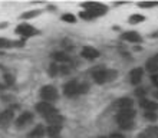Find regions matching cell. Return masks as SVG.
<instances>
[{
    "instance_id": "obj_1",
    "label": "cell",
    "mask_w": 158,
    "mask_h": 138,
    "mask_svg": "<svg viewBox=\"0 0 158 138\" xmlns=\"http://www.w3.org/2000/svg\"><path fill=\"white\" fill-rule=\"evenodd\" d=\"M118 78V71L115 69H109V68L98 66L96 69L92 71V79L95 81V84L104 85L108 82H112Z\"/></svg>"
},
{
    "instance_id": "obj_2",
    "label": "cell",
    "mask_w": 158,
    "mask_h": 138,
    "mask_svg": "<svg viewBox=\"0 0 158 138\" xmlns=\"http://www.w3.org/2000/svg\"><path fill=\"white\" fill-rule=\"evenodd\" d=\"M135 115H137V112L132 108L122 109V111H118V114L115 115V121L118 122L121 130L129 131L134 128V118H135Z\"/></svg>"
},
{
    "instance_id": "obj_3",
    "label": "cell",
    "mask_w": 158,
    "mask_h": 138,
    "mask_svg": "<svg viewBox=\"0 0 158 138\" xmlns=\"http://www.w3.org/2000/svg\"><path fill=\"white\" fill-rule=\"evenodd\" d=\"M82 7L85 9L94 19L108 13V6H105V4H102V3H98V2H86V3H82Z\"/></svg>"
},
{
    "instance_id": "obj_4",
    "label": "cell",
    "mask_w": 158,
    "mask_h": 138,
    "mask_svg": "<svg viewBox=\"0 0 158 138\" xmlns=\"http://www.w3.org/2000/svg\"><path fill=\"white\" fill-rule=\"evenodd\" d=\"M39 95H40V98H42L43 102H49V104L55 102V101L59 98L58 89L55 88L53 85H45V86H42Z\"/></svg>"
},
{
    "instance_id": "obj_5",
    "label": "cell",
    "mask_w": 158,
    "mask_h": 138,
    "mask_svg": "<svg viewBox=\"0 0 158 138\" xmlns=\"http://www.w3.org/2000/svg\"><path fill=\"white\" fill-rule=\"evenodd\" d=\"M16 33L19 36H22L23 39H27V38H32V36H39L40 35V30L33 27L32 25L29 23H20V25L16 27Z\"/></svg>"
},
{
    "instance_id": "obj_6",
    "label": "cell",
    "mask_w": 158,
    "mask_h": 138,
    "mask_svg": "<svg viewBox=\"0 0 158 138\" xmlns=\"http://www.w3.org/2000/svg\"><path fill=\"white\" fill-rule=\"evenodd\" d=\"M36 111H38L39 114H40L43 118L46 117H50V115H53V114H58L59 111L56 108H55L52 104H49V102H39V104H36Z\"/></svg>"
},
{
    "instance_id": "obj_7",
    "label": "cell",
    "mask_w": 158,
    "mask_h": 138,
    "mask_svg": "<svg viewBox=\"0 0 158 138\" xmlns=\"http://www.w3.org/2000/svg\"><path fill=\"white\" fill-rule=\"evenodd\" d=\"M33 119H35L33 114L29 112V111H25V112H22L20 115H19V118L15 121V125H16L17 130H22V128L27 127L29 124H32V122H33Z\"/></svg>"
},
{
    "instance_id": "obj_8",
    "label": "cell",
    "mask_w": 158,
    "mask_h": 138,
    "mask_svg": "<svg viewBox=\"0 0 158 138\" xmlns=\"http://www.w3.org/2000/svg\"><path fill=\"white\" fill-rule=\"evenodd\" d=\"M78 86H79V82L76 79H71L68 82H65L63 84V95L69 96V98L78 95Z\"/></svg>"
},
{
    "instance_id": "obj_9",
    "label": "cell",
    "mask_w": 158,
    "mask_h": 138,
    "mask_svg": "<svg viewBox=\"0 0 158 138\" xmlns=\"http://www.w3.org/2000/svg\"><path fill=\"white\" fill-rule=\"evenodd\" d=\"M121 39L129 43H142V40H144L141 35L138 32H134V30H128V32L121 33Z\"/></svg>"
},
{
    "instance_id": "obj_10",
    "label": "cell",
    "mask_w": 158,
    "mask_h": 138,
    "mask_svg": "<svg viewBox=\"0 0 158 138\" xmlns=\"http://www.w3.org/2000/svg\"><path fill=\"white\" fill-rule=\"evenodd\" d=\"M81 56L88 59V61H94V59L99 58L101 53H99V50L92 48V46H83L82 50H81Z\"/></svg>"
},
{
    "instance_id": "obj_11",
    "label": "cell",
    "mask_w": 158,
    "mask_h": 138,
    "mask_svg": "<svg viewBox=\"0 0 158 138\" xmlns=\"http://www.w3.org/2000/svg\"><path fill=\"white\" fill-rule=\"evenodd\" d=\"M13 119H15V112L12 109H6V111L0 114V127L2 128H7L13 122Z\"/></svg>"
},
{
    "instance_id": "obj_12",
    "label": "cell",
    "mask_w": 158,
    "mask_h": 138,
    "mask_svg": "<svg viewBox=\"0 0 158 138\" xmlns=\"http://www.w3.org/2000/svg\"><path fill=\"white\" fill-rule=\"evenodd\" d=\"M25 40H12V39L0 38V49H9V48H23Z\"/></svg>"
},
{
    "instance_id": "obj_13",
    "label": "cell",
    "mask_w": 158,
    "mask_h": 138,
    "mask_svg": "<svg viewBox=\"0 0 158 138\" xmlns=\"http://www.w3.org/2000/svg\"><path fill=\"white\" fill-rule=\"evenodd\" d=\"M134 105V101L131 99V98H128V96H125V98H119V99H117L115 102H114V108H117L118 111H122V109H129L132 108Z\"/></svg>"
},
{
    "instance_id": "obj_14",
    "label": "cell",
    "mask_w": 158,
    "mask_h": 138,
    "mask_svg": "<svg viewBox=\"0 0 158 138\" xmlns=\"http://www.w3.org/2000/svg\"><path fill=\"white\" fill-rule=\"evenodd\" d=\"M142 76H144V69L142 68H135L129 72V81L132 85H138L142 81Z\"/></svg>"
},
{
    "instance_id": "obj_15",
    "label": "cell",
    "mask_w": 158,
    "mask_h": 138,
    "mask_svg": "<svg viewBox=\"0 0 158 138\" xmlns=\"http://www.w3.org/2000/svg\"><path fill=\"white\" fill-rule=\"evenodd\" d=\"M145 69L150 72V73H157L158 72V53L152 55L150 59H147Z\"/></svg>"
},
{
    "instance_id": "obj_16",
    "label": "cell",
    "mask_w": 158,
    "mask_h": 138,
    "mask_svg": "<svg viewBox=\"0 0 158 138\" xmlns=\"http://www.w3.org/2000/svg\"><path fill=\"white\" fill-rule=\"evenodd\" d=\"M45 134H46L45 125H43V124H38V125L27 134V138H42V137H45Z\"/></svg>"
},
{
    "instance_id": "obj_17",
    "label": "cell",
    "mask_w": 158,
    "mask_h": 138,
    "mask_svg": "<svg viewBox=\"0 0 158 138\" xmlns=\"http://www.w3.org/2000/svg\"><path fill=\"white\" fill-rule=\"evenodd\" d=\"M139 107H142L145 111H152V112H155L158 109V102L142 98V99H139Z\"/></svg>"
},
{
    "instance_id": "obj_18",
    "label": "cell",
    "mask_w": 158,
    "mask_h": 138,
    "mask_svg": "<svg viewBox=\"0 0 158 138\" xmlns=\"http://www.w3.org/2000/svg\"><path fill=\"white\" fill-rule=\"evenodd\" d=\"M45 121L49 124V125H62L63 121H65V118L60 115V114H53V115H50V117H46Z\"/></svg>"
},
{
    "instance_id": "obj_19",
    "label": "cell",
    "mask_w": 158,
    "mask_h": 138,
    "mask_svg": "<svg viewBox=\"0 0 158 138\" xmlns=\"http://www.w3.org/2000/svg\"><path fill=\"white\" fill-rule=\"evenodd\" d=\"M62 131V125H49L46 128V134L52 137H59V132Z\"/></svg>"
},
{
    "instance_id": "obj_20",
    "label": "cell",
    "mask_w": 158,
    "mask_h": 138,
    "mask_svg": "<svg viewBox=\"0 0 158 138\" xmlns=\"http://www.w3.org/2000/svg\"><path fill=\"white\" fill-rule=\"evenodd\" d=\"M52 59H53V62H69V56L66 53H63V52H55L52 53Z\"/></svg>"
},
{
    "instance_id": "obj_21",
    "label": "cell",
    "mask_w": 158,
    "mask_h": 138,
    "mask_svg": "<svg viewBox=\"0 0 158 138\" xmlns=\"http://www.w3.org/2000/svg\"><path fill=\"white\" fill-rule=\"evenodd\" d=\"M144 20H145V16H144V15H138V13L131 15L129 19H128V22L131 23V25H138V23H142Z\"/></svg>"
},
{
    "instance_id": "obj_22",
    "label": "cell",
    "mask_w": 158,
    "mask_h": 138,
    "mask_svg": "<svg viewBox=\"0 0 158 138\" xmlns=\"http://www.w3.org/2000/svg\"><path fill=\"white\" fill-rule=\"evenodd\" d=\"M48 73H49L52 78L58 75V73H59V66H58V63H56V62H52V63H50V65H49V69H48Z\"/></svg>"
},
{
    "instance_id": "obj_23",
    "label": "cell",
    "mask_w": 158,
    "mask_h": 138,
    "mask_svg": "<svg viewBox=\"0 0 158 138\" xmlns=\"http://www.w3.org/2000/svg\"><path fill=\"white\" fill-rule=\"evenodd\" d=\"M144 118H145L147 121H150V122H155L158 119V114L152 112V111H145V114H144Z\"/></svg>"
},
{
    "instance_id": "obj_24",
    "label": "cell",
    "mask_w": 158,
    "mask_h": 138,
    "mask_svg": "<svg viewBox=\"0 0 158 138\" xmlns=\"http://www.w3.org/2000/svg\"><path fill=\"white\" fill-rule=\"evenodd\" d=\"M40 15V10H30V12H26V13H23L20 16V19H32V17H36V16H39Z\"/></svg>"
},
{
    "instance_id": "obj_25",
    "label": "cell",
    "mask_w": 158,
    "mask_h": 138,
    "mask_svg": "<svg viewBox=\"0 0 158 138\" xmlns=\"http://www.w3.org/2000/svg\"><path fill=\"white\" fill-rule=\"evenodd\" d=\"M139 7L144 9H151V7H158V2H139L138 3Z\"/></svg>"
},
{
    "instance_id": "obj_26",
    "label": "cell",
    "mask_w": 158,
    "mask_h": 138,
    "mask_svg": "<svg viewBox=\"0 0 158 138\" xmlns=\"http://www.w3.org/2000/svg\"><path fill=\"white\" fill-rule=\"evenodd\" d=\"M62 20L66 22V23H75V22H76V16L71 15V13H65V15H62Z\"/></svg>"
},
{
    "instance_id": "obj_27",
    "label": "cell",
    "mask_w": 158,
    "mask_h": 138,
    "mask_svg": "<svg viewBox=\"0 0 158 138\" xmlns=\"http://www.w3.org/2000/svg\"><path fill=\"white\" fill-rule=\"evenodd\" d=\"M88 89H89V85H88V84H79V86H78V95L86 94Z\"/></svg>"
},
{
    "instance_id": "obj_28",
    "label": "cell",
    "mask_w": 158,
    "mask_h": 138,
    "mask_svg": "<svg viewBox=\"0 0 158 138\" xmlns=\"http://www.w3.org/2000/svg\"><path fill=\"white\" fill-rule=\"evenodd\" d=\"M147 131L150 132V134H152L155 138H158V127H155V125H152V127H148L147 128Z\"/></svg>"
},
{
    "instance_id": "obj_29",
    "label": "cell",
    "mask_w": 158,
    "mask_h": 138,
    "mask_svg": "<svg viewBox=\"0 0 158 138\" xmlns=\"http://www.w3.org/2000/svg\"><path fill=\"white\" fill-rule=\"evenodd\" d=\"M4 81H6V85L15 84V78H13V75H10V73H6V75H4Z\"/></svg>"
},
{
    "instance_id": "obj_30",
    "label": "cell",
    "mask_w": 158,
    "mask_h": 138,
    "mask_svg": "<svg viewBox=\"0 0 158 138\" xmlns=\"http://www.w3.org/2000/svg\"><path fill=\"white\" fill-rule=\"evenodd\" d=\"M138 138H155V137H154L152 134H150V132H148V131L145 130V131H142L141 134L138 135Z\"/></svg>"
},
{
    "instance_id": "obj_31",
    "label": "cell",
    "mask_w": 158,
    "mask_h": 138,
    "mask_svg": "<svg viewBox=\"0 0 158 138\" xmlns=\"http://www.w3.org/2000/svg\"><path fill=\"white\" fill-rule=\"evenodd\" d=\"M135 95L139 96V98H144V95H145V89L144 88H137V91H135Z\"/></svg>"
},
{
    "instance_id": "obj_32",
    "label": "cell",
    "mask_w": 158,
    "mask_h": 138,
    "mask_svg": "<svg viewBox=\"0 0 158 138\" xmlns=\"http://www.w3.org/2000/svg\"><path fill=\"white\" fill-rule=\"evenodd\" d=\"M71 72V69L68 66H59V73H62V75H66V73H69Z\"/></svg>"
},
{
    "instance_id": "obj_33",
    "label": "cell",
    "mask_w": 158,
    "mask_h": 138,
    "mask_svg": "<svg viewBox=\"0 0 158 138\" xmlns=\"http://www.w3.org/2000/svg\"><path fill=\"white\" fill-rule=\"evenodd\" d=\"M109 138H125L122 134H118V132H112V134L109 135Z\"/></svg>"
},
{
    "instance_id": "obj_34",
    "label": "cell",
    "mask_w": 158,
    "mask_h": 138,
    "mask_svg": "<svg viewBox=\"0 0 158 138\" xmlns=\"http://www.w3.org/2000/svg\"><path fill=\"white\" fill-rule=\"evenodd\" d=\"M150 38L157 39V38H158V30H157V32H152V33H150Z\"/></svg>"
},
{
    "instance_id": "obj_35",
    "label": "cell",
    "mask_w": 158,
    "mask_h": 138,
    "mask_svg": "<svg viewBox=\"0 0 158 138\" xmlns=\"http://www.w3.org/2000/svg\"><path fill=\"white\" fill-rule=\"evenodd\" d=\"M7 26V23H0V29H3V27H6Z\"/></svg>"
},
{
    "instance_id": "obj_36",
    "label": "cell",
    "mask_w": 158,
    "mask_h": 138,
    "mask_svg": "<svg viewBox=\"0 0 158 138\" xmlns=\"http://www.w3.org/2000/svg\"><path fill=\"white\" fill-rule=\"evenodd\" d=\"M154 98H155V99H158V91L154 92Z\"/></svg>"
},
{
    "instance_id": "obj_37",
    "label": "cell",
    "mask_w": 158,
    "mask_h": 138,
    "mask_svg": "<svg viewBox=\"0 0 158 138\" xmlns=\"http://www.w3.org/2000/svg\"><path fill=\"white\" fill-rule=\"evenodd\" d=\"M98 138H109V135L106 137V135H101V137H98Z\"/></svg>"
},
{
    "instance_id": "obj_38",
    "label": "cell",
    "mask_w": 158,
    "mask_h": 138,
    "mask_svg": "<svg viewBox=\"0 0 158 138\" xmlns=\"http://www.w3.org/2000/svg\"><path fill=\"white\" fill-rule=\"evenodd\" d=\"M52 138H59V137H52Z\"/></svg>"
}]
</instances>
